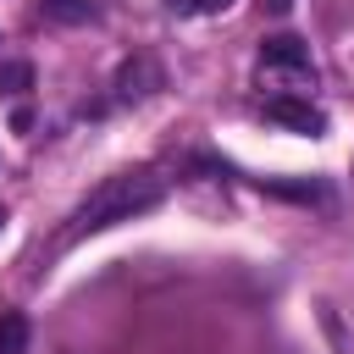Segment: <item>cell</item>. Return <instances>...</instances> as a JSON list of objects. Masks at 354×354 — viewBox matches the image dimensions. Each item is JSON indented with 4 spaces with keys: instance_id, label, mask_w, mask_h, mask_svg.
Listing matches in <instances>:
<instances>
[{
    "instance_id": "6da1fadb",
    "label": "cell",
    "mask_w": 354,
    "mask_h": 354,
    "mask_svg": "<svg viewBox=\"0 0 354 354\" xmlns=\"http://www.w3.org/2000/svg\"><path fill=\"white\" fill-rule=\"evenodd\" d=\"M166 199V177L160 171H149V166H133V171H116V177H105L100 188H88V199L66 216V227H61V249L66 243H77V238H88V232H105V227H116V221H133V216H144V210H155Z\"/></svg>"
},
{
    "instance_id": "7a4b0ae2",
    "label": "cell",
    "mask_w": 354,
    "mask_h": 354,
    "mask_svg": "<svg viewBox=\"0 0 354 354\" xmlns=\"http://www.w3.org/2000/svg\"><path fill=\"white\" fill-rule=\"evenodd\" d=\"M266 116L282 122V127H293V133H310V138L326 133V111H315V105L299 100V94H271V100H266Z\"/></svg>"
},
{
    "instance_id": "3957f363",
    "label": "cell",
    "mask_w": 354,
    "mask_h": 354,
    "mask_svg": "<svg viewBox=\"0 0 354 354\" xmlns=\"http://www.w3.org/2000/svg\"><path fill=\"white\" fill-rule=\"evenodd\" d=\"M260 66H282V72L310 77V50H304V39H293V33H271V39L260 44Z\"/></svg>"
},
{
    "instance_id": "277c9868",
    "label": "cell",
    "mask_w": 354,
    "mask_h": 354,
    "mask_svg": "<svg viewBox=\"0 0 354 354\" xmlns=\"http://www.w3.org/2000/svg\"><path fill=\"white\" fill-rule=\"evenodd\" d=\"M155 88H160V66H155L149 55L122 61V72H116V100H149Z\"/></svg>"
},
{
    "instance_id": "5b68a950",
    "label": "cell",
    "mask_w": 354,
    "mask_h": 354,
    "mask_svg": "<svg viewBox=\"0 0 354 354\" xmlns=\"http://www.w3.org/2000/svg\"><path fill=\"white\" fill-rule=\"evenodd\" d=\"M39 17H50V22H94L100 6L94 0H39Z\"/></svg>"
},
{
    "instance_id": "8992f818",
    "label": "cell",
    "mask_w": 354,
    "mask_h": 354,
    "mask_svg": "<svg viewBox=\"0 0 354 354\" xmlns=\"http://www.w3.org/2000/svg\"><path fill=\"white\" fill-rule=\"evenodd\" d=\"M0 354H28V315L22 310L0 315Z\"/></svg>"
},
{
    "instance_id": "52a82bcc",
    "label": "cell",
    "mask_w": 354,
    "mask_h": 354,
    "mask_svg": "<svg viewBox=\"0 0 354 354\" xmlns=\"http://www.w3.org/2000/svg\"><path fill=\"white\" fill-rule=\"evenodd\" d=\"M33 88V66L28 61H0V94H28Z\"/></svg>"
},
{
    "instance_id": "ba28073f",
    "label": "cell",
    "mask_w": 354,
    "mask_h": 354,
    "mask_svg": "<svg viewBox=\"0 0 354 354\" xmlns=\"http://www.w3.org/2000/svg\"><path fill=\"white\" fill-rule=\"evenodd\" d=\"M260 6H266L271 17H288V11H293V0H260Z\"/></svg>"
},
{
    "instance_id": "9c48e42d",
    "label": "cell",
    "mask_w": 354,
    "mask_h": 354,
    "mask_svg": "<svg viewBox=\"0 0 354 354\" xmlns=\"http://www.w3.org/2000/svg\"><path fill=\"white\" fill-rule=\"evenodd\" d=\"M232 0H194V11H227Z\"/></svg>"
},
{
    "instance_id": "30bf717a",
    "label": "cell",
    "mask_w": 354,
    "mask_h": 354,
    "mask_svg": "<svg viewBox=\"0 0 354 354\" xmlns=\"http://www.w3.org/2000/svg\"><path fill=\"white\" fill-rule=\"evenodd\" d=\"M6 221H11V216H6V205H0V227H6Z\"/></svg>"
}]
</instances>
